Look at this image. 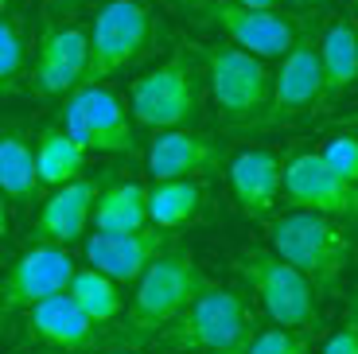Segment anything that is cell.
I'll return each mask as SVG.
<instances>
[{
    "mask_svg": "<svg viewBox=\"0 0 358 354\" xmlns=\"http://www.w3.org/2000/svg\"><path fill=\"white\" fill-rule=\"evenodd\" d=\"M20 71H24V39L12 20L0 16V94L16 90Z\"/></svg>",
    "mask_w": 358,
    "mask_h": 354,
    "instance_id": "obj_26",
    "label": "cell"
},
{
    "mask_svg": "<svg viewBox=\"0 0 358 354\" xmlns=\"http://www.w3.org/2000/svg\"><path fill=\"white\" fill-rule=\"evenodd\" d=\"M222 148L191 129H160L148 148V171L152 179H199L218 171Z\"/></svg>",
    "mask_w": 358,
    "mask_h": 354,
    "instance_id": "obj_15",
    "label": "cell"
},
{
    "mask_svg": "<svg viewBox=\"0 0 358 354\" xmlns=\"http://www.w3.org/2000/svg\"><path fill=\"white\" fill-rule=\"evenodd\" d=\"M355 8H358V0H355Z\"/></svg>",
    "mask_w": 358,
    "mask_h": 354,
    "instance_id": "obj_37",
    "label": "cell"
},
{
    "mask_svg": "<svg viewBox=\"0 0 358 354\" xmlns=\"http://www.w3.org/2000/svg\"><path fill=\"white\" fill-rule=\"evenodd\" d=\"M74 257L66 253V246H43L27 249L16 265L4 273L0 281V316L12 311H27L31 304L47 300L55 292H66V284L74 276Z\"/></svg>",
    "mask_w": 358,
    "mask_h": 354,
    "instance_id": "obj_12",
    "label": "cell"
},
{
    "mask_svg": "<svg viewBox=\"0 0 358 354\" xmlns=\"http://www.w3.org/2000/svg\"><path fill=\"white\" fill-rule=\"evenodd\" d=\"M320 66H323V101H339L358 86V24L335 20L320 36Z\"/></svg>",
    "mask_w": 358,
    "mask_h": 354,
    "instance_id": "obj_19",
    "label": "cell"
},
{
    "mask_svg": "<svg viewBox=\"0 0 358 354\" xmlns=\"http://www.w3.org/2000/svg\"><path fill=\"white\" fill-rule=\"evenodd\" d=\"M94 230L101 234H129L148 226V191L141 183H106L94 199Z\"/></svg>",
    "mask_w": 358,
    "mask_h": 354,
    "instance_id": "obj_20",
    "label": "cell"
},
{
    "mask_svg": "<svg viewBox=\"0 0 358 354\" xmlns=\"http://www.w3.org/2000/svg\"><path fill=\"white\" fill-rule=\"evenodd\" d=\"M199 71L187 55H171L156 71L133 82L129 90V113L148 129H183L199 113Z\"/></svg>",
    "mask_w": 358,
    "mask_h": 354,
    "instance_id": "obj_7",
    "label": "cell"
},
{
    "mask_svg": "<svg viewBox=\"0 0 358 354\" xmlns=\"http://www.w3.org/2000/svg\"><path fill=\"white\" fill-rule=\"evenodd\" d=\"M280 183H285V164H280L277 152L250 148L242 156H234L230 187L245 218H268L280 199Z\"/></svg>",
    "mask_w": 358,
    "mask_h": 354,
    "instance_id": "obj_17",
    "label": "cell"
},
{
    "mask_svg": "<svg viewBox=\"0 0 358 354\" xmlns=\"http://www.w3.org/2000/svg\"><path fill=\"white\" fill-rule=\"evenodd\" d=\"M203 214V187L195 179H156L148 191V222L160 230H179Z\"/></svg>",
    "mask_w": 358,
    "mask_h": 354,
    "instance_id": "obj_22",
    "label": "cell"
},
{
    "mask_svg": "<svg viewBox=\"0 0 358 354\" xmlns=\"http://www.w3.org/2000/svg\"><path fill=\"white\" fill-rule=\"evenodd\" d=\"M27 331L55 351H90L98 343V323L71 300V292H55L27 308Z\"/></svg>",
    "mask_w": 358,
    "mask_h": 354,
    "instance_id": "obj_18",
    "label": "cell"
},
{
    "mask_svg": "<svg viewBox=\"0 0 358 354\" xmlns=\"http://www.w3.org/2000/svg\"><path fill=\"white\" fill-rule=\"evenodd\" d=\"M327 106L323 101V66H320V39L312 31H300L285 55L280 71L273 74V98L261 125H288L296 117Z\"/></svg>",
    "mask_w": 358,
    "mask_h": 354,
    "instance_id": "obj_10",
    "label": "cell"
},
{
    "mask_svg": "<svg viewBox=\"0 0 358 354\" xmlns=\"http://www.w3.org/2000/svg\"><path fill=\"white\" fill-rule=\"evenodd\" d=\"M268 241L288 265H296L315 284L320 296L339 288V276L350 261V238L343 230V222L296 206V211L268 222Z\"/></svg>",
    "mask_w": 358,
    "mask_h": 354,
    "instance_id": "obj_2",
    "label": "cell"
},
{
    "mask_svg": "<svg viewBox=\"0 0 358 354\" xmlns=\"http://www.w3.org/2000/svg\"><path fill=\"white\" fill-rule=\"evenodd\" d=\"M285 199L292 206L327 214L335 222H358V183L335 176L320 160V152H300L285 164V183H280Z\"/></svg>",
    "mask_w": 358,
    "mask_h": 354,
    "instance_id": "obj_11",
    "label": "cell"
},
{
    "mask_svg": "<svg viewBox=\"0 0 358 354\" xmlns=\"http://www.w3.org/2000/svg\"><path fill=\"white\" fill-rule=\"evenodd\" d=\"M94 179H71V183L55 187V195L36 214V238L43 246H74L82 234L90 230V214H94V199H98Z\"/></svg>",
    "mask_w": 358,
    "mask_h": 354,
    "instance_id": "obj_16",
    "label": "cell"
},
{
    "mask_svg": "<svg viewBox=\"0 0 358 354\" xmlns=\"http://www.w3.org/2000/svg\"><path fill=\"white\" fill-rule=\"evenodd\" d=\"M55 12H74V8H82V0H47Z\"/></svg>",
    "mask_w": 358,
    "mask_h": 354,
    "instance_id": "obj_30",
    "label": "cell"
},
{
    "mask_svg": "<svg viewBox=\"0 0 358 354\" xmlns=\"http://www.w3.org/2000/svg\"><path fill=\"white\" fill-rule=\"evenodd\" d=\"M176 234L160 230V226H141V230H129V234H101L94 230L82 246L86 261L94 269H101L106 276H113L117 284H136L141 273L152 265L164 249H171Z\"/></svg>",
    "mask_w": 358,
    "mask_h": 354,
    "instance_id": "obj_13",
    "label": "cell"
},
{
    "mask_svg": "<svg viewBox=\"0 0 358 354\" xmlns=\"http://www.w3.org/2000/svg\"><path fill=\"white\" fill-rule=\"evenodd\" d=\"M152 39V12L141 0H109L94 16V31H90V62L82 86L113 78L117 71H125L148 51Z\"/></svg>",
    "mask_w": 358,
    "mask_h": 354,
    "instance_id": "obj_6",
    "label": "cell"
},
{
    "mask_svg": "<svg viewBox=\"0 0 358 354\" xmlns=\"http://www.w3.org/2000/svg\"><path fill=\"white\" fill-rule=\"evenodd\" d=\"M234 269L245 281L261 308L277 327L292 331H315L320 327V292L296 265H288L277 249H242L234 257Z\"/></svg>",
    "mask_w": 358,
    "mask_h": 354,
    "instance_id": "obj_4",
    "label": "cell"
},
{
    "mask_svg": "<svg viewBox=\"0 0 358 354\" xmlns=\"http://www.w3.org/2000/svg\"><path fill=\"white\" fill-rule=\"evenodd\" d=\"M203 59H206V82H210V94H215L226 125L242 129V125L265 121L268 98H273V74H268L265 59L234 43L203 47Z\"/></svg>",
    "mask_w": 358,
    "mask_h": 354,
    "instance_id": "obj_5",
    "label": "cell"
},
{
    "mask_svg": "<svg viewBox=\"0 0 358 354\" xmlns=\"http://www.w3.org/2000/svg\"><path fill=\"white\" fill-rule=\"evenodd\" d=\"M187 4L210 27H218L234 47L253 51L261 59H280L300 36V27L288 16H280L277 8H245L234 0H187Z\"/></svg>",
    "mask_w": 358,
    "mask_h": 354,
    "instance_id": "obj_9",
    "label": "cell"
},
{
    "mask_svg": "<svg viewBox=\"0 0 358 354\" xmlns=\"http://www.w3.org/2000/svg\"><path fill=\"white\" fill-rule=\"evenodd\" d=\"M90 62V31L82 27H47L36 51V86L47 98H63L82 86Z\"/></svg>",
    "mask_w": 358,
    "mask_h": 354,
    "instance_id": "obj_14",
    "label": "cell"
},
{
    "mask_svg": "<svg viewBox=\"0 0 358 354\" xmlns=\"http://www.w3.org/2000/svg\"><path fill=\"white\" fill-rule=\"evenodd\" d=\"M320 160L335 171V176L358 183V136L355 133H331L320 148Z\"/></svg>",
    "mask_w": 358,
    "mask_h": 354,
    "instance_id": "obj_25",
    "label": "cell"
},
{
    "mask_svg": "<svg viewBox=\"0 0 358 354\" xmlns=\"http://www.w3.org/2000/svg\"><path fill=\"white\" fill-rule=\"evenodd\" d=\"M234 4H245V8H277V0H234Z\"/></svg>",
    "mask_w": 358,
    "mask_h": 354,
    "instance_id": "obj_31",
    "label": "cell"
},
{
    "mask_svg": "<svg viewBox=\"0 0 358 354\" xmlns=\"http://www.w3.org/2000/svg\"><path fill=\"white\" fill-rule=\"evenodd\" d=\"M206 273L195 265L191 249H164L152 265L141 273L136 281V292H133V304H129V316H125V339L129 346H141V343H152V335L171 323L179 311L187 308L199 292L206 288Z\"/></svg>",
    "mask_w": 358,
    "mask_h": 354,
    "instance_id": "obj_1",
    "label": "cell"
},
{
    "mask_svg": "<svg viewBox=\"0 0 358 354\" xmlns=\"http://www.w3.org/2000/svg\"><path fill=\"white\" fill-rule=\"evenodd\" d=\"M250 339H253V331H250V335H242L238 343L222 346V351H206V354H250Z\"/></svg>",
    "mask_w": 358,
    "mask_h": 354,
    "instance_id": "obj_29",
    "label": "cell"
},
{
    "mask_svg": "<svg viewBox=\"0 0 358 354\" xmlns=\"http://www.w3.org/2000/svg\"><path fill=\"white\" fill-rule=\"evenodd\" d=\"M8 234V206H4V195H0V241Z\"/></svg>",
    "mask_w": 358,
    "mask_h": 354,
    "instance_id": "obj_32",
    "label": "cell"
},
{
    "mask_svg": "<svg viewBox=\"0 0 358 354\" xmlns=\"http://www.w3.org/2000/svg\"><path fill=\"white\" fill-rule=\"evenodd\" d=\"M320 354H358V304H355V311L347 316V323L323 343Z\"/></svg>",
    "mask_w": 358,
    "mask_h": 354,
    "instance_id": "obj_28",
    "label": "cell"
},
{
    "mask_svg": "<svg viewBox=\"0 0 358 354\" xmlns=\"http://www.w3.org/2000/svg\"><path fill=\"white\" fill-rule=\"evenodd\" d=\"M106 354H136V351H125V346H117V351H106Z\"/></svg>",
    "mask_w": 358,
    "mask_h": 354,
    "instance_id": "obj_34",
    "label": "cell"
},
{
    "mask_svg": "<svg viewBox=\"0 0 358 354\" xmlns=\"http://www.w3.org/2000/svg\"><path fill=\"white\" fill-rule=\"evenodd\" d=\"M66 292H71V300L78 304L98 327L101 323H113V319L121 316V284H117L113 276H106L101 269H94V265L74 269Z\"/></svg>",
    "mask_w": 358,
    "mask_h": 354,
    "instance_id": "obj_24",
    "label": "cell"
},
{
    "mask_svg": "<svg viewBox=\"0 0 358 354\" xmlns=\"http://www.w3.org/2000/svg\"><path fill=\"white\" fill-rule=\"evenodd\" d=\"M250 354H308V331L273 327L250 339Z\"/></svg>",
    "mask_w": 358,
    "mask_h": 354,
    "instance_id": "obj_27",
    "label": "cell"
},
{
    "mask_svg": "<svg viewBox=\"0 0 358 354\" xmlns=\"http://www.w3.org/2000/svg\"><path fill=\"white\" fill-rule=\"evenodd\" d=\"M36 191H39L36 148L16 129L0 133V195L12 199V203H31Z\"/></svg>",
    "mask_w": 358,
    "mask_h": 354,
    "instance_id": "obj_23",
    "label": "cell"
},
{
    "mask_svg": "<svg viewBox=\"0 0 358 354\" xmlns=\"http://www.w3.org/2000/svg\"><path fill=\"white\" fill-rule=\"evenodd\" d=\"M350 125H358V113H355V117H350Z\"/></svg>",
    "mask_w": 358,
    "mask_h": 354,
    "instance_id": "obj_36",
    "label": "cell"
},
{
    "mask_svg": "<svg viewBox=\"0 0 358 354\" xmlns=\"http://www.w3.org/2000/svg\"><path fill=\"white\" fill-rule=\"evenodd\" d=\"M63 129L86 152H109V156H129V152H136L133 121H129L125 106L109 90H101L98 82L71 90L66 109H63Z\"/></svg>",
    "mask_w": 358,
    "mask_h": 354,
    "instance_id": "obj_8",
    "label": "cell"
},
{
    "mask_svg": "<svg viewBox=\"0 0 358 354\" xmlns=\"http://www.w3.org/2000/svg\"><path fill=\"white\" fill-rule=\"evenodd\" d=\"M4 12H8V0H0V16H4Z\"/></svg>",
    "mask_w": 358,
    "mask_h": 354,
    "instance_id": "obj_35",
    "label": "cell"
},
{
    "mask_svg": "<svg viewBox=\"0 0 358 354\" xmlns=\"http://www.w3.org/2000/svg\"><path fill=\"white\" fill-rule=\"evenodd\" d=\"M285 4H300L304 8V4H323V0H285Z\"/></svg>",
    "mask_w": 358,
    "mask_h": 354,
    "instance_id": "obj_33",
    "label": "cell"
},
{
    "mask_svg": "<svg viewBox=\"0 0 358 354\" xmlns=\"http://www.w3.org/2000/svg\"><path fill=\"white\" fill-rule=\"evenodd\" d=\"M250 331H253V319L242 296L234 288L206 284L171 323H164L152 335V351L156 354H206V351H222V346L238 343Z\"/></svg>",
    "mask_w": 358,
    "mask_h": 354,
    "instance_id": "obj_3",
    "label": "cell"
},
{
    "mask_svg": "<svg viewBox=\"0 0 358 354\" xmlns=\"http://www.w3.org/2000/svg\"><path fill=\"white\" fill-rule=\"evenodd\" d=\"M31 148H36L39 187H63L71 179H78L82 168H86V148L66 133L63 125H47Z\"/></svg>",
    "mask_w": 358,
    "mask_h": 354,
    "instance_id": "obj_21",
    "label": "cell"
}]
</instances>
